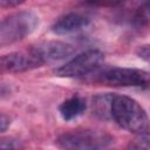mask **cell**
Here are the masks:
<instances>
[{
    "mask_svg": "<svg viewBox=\"0 0 150 150\" xmlns=\"http://www.w3.org/2000/svg\"><path fill=\"white\" fill-rule=\"evenodd\" d=\"M104 60V54L97 49L83 52L60 66L54 70V74L60 77H81L96 70Z\"/></svg>",
    "mask_w": 150,
    "mask_h": 150,
    "instance_id": "cell-5",
    "label": "cell"
},
{
    "mask_svg": "<svg viewBox=\"0 0 150 150\" xmlns=\"http://www.w3.org/2000/svg\"><path fill=\"white\" fill-rule=\"evenodd\" d=\"M26 0H0V6L2 7H15L23 4Z\"/></svg>",
    "mask_w": 150,
    "mask_h": 150,
    "instance_id": "cell-16",
    "label": "cell"
},
{
    "mask_svg": "<svg viewBox=\"0 0 150 150\" xmlns=\"http://www.w3.org/2000/svg\"><path fill=\"white\" fill-rule=\"evenodd\" d=\"M137 55L143 59L144 61L148 62L149 60V46L148 45H144V46H141L138 49H137Z\"/></svg>",
    "mask_w": 150,
    "mask_h": 150,
    "instance_id": "cell-15",
    "label": "cell"
},
{
    "mask_svg": "<svg viewBox=\"0 0 150 150\" xmlns=\"http://www.w3.org/2000/svg\"><path fill=\"white\" fill-rule=\"evenodd\" d=\"M150 144H149V132H144V134H139V137L136 138L135 141H132L129 144V148L131 149H149Z\"/></svg>",
    "mask_w": 150,
    "mask_h": 150,
    "instance_id": "cell-10",
    "label": "cell"
},
{
    "mask_svg": "<svg viewBox=\"0 0 150 150\" xmlns=\"http://www.w3.org/2000/svg\"><path fill=\"white\" fill-rule=\"evenodd\" d=\"M39 25V18L29 11L9 14L0 21V46L21 41L32 34Z\"/></svg>",
    "mask_w": 150,
    "mask_h": 150,
    "instance_id": "cell-2",
    "label": "cell"
},
{
    "mask_svg": "<svg viewBox=\"0 0 150 150\" xmlns=\"http://www.w3.org/2000/svg\"><path fill=\"white\" fill-rule=\"evenodd\" d=\"M21 143L14 138H0V149H18L21 148Z\"/></svg>",
    "mask_w": 150,
    "mask_h": 150,
    "instance_id": "cell-13",
    "label": "cell"
},
{
    "mask_svg": "<svg viewBox=\"0 0 150 150\" xmlns=\"http://www.w3.org/2000/svg\"><path fill=\"white\" fill-rule=\"evenodd\" d=\"M42 64V61L32 49L26 52H13L0 56V75L22 73L39 68Z\"/></svg>",
    "mask_w": 150,
    "mask_h": 150,
    "instance_id": "cell-6",
    "label": "cell"
},
{
    "mask_svg": "<svg viewBox=\"0 0 150 150\" xmlns=\"http://www.w3.org/2000/svg\"><path fill=\"white\" fill-rule=\"evenodd\" d=\"M12 123V120L11 117H8L7 115H4V114H0V132L2 131H6L9 125Z\"/></svg>",
    "mask_w": 150,
    "mask_h": 150,
    "instance_id": "cell-14",
    "label": "cell"
},
{
    "mask_svg": "<svg viewBox=\"0 0 150 150\" xmlns=\"http://www.w3.org/2000/svg\"><path fill=\"white\" fill-rule=\"evenodd\" d=\"M86 108H87L86 100L79 95H73L71 97L64 100L60 104L59 112L64 121H70V120L76 118L77 116L82 115L84 112Z\"/></svg>",
    "mask_w": 150,
    "mask_h": 150,
    "instance_id": "cell-9",
    "label": "cell"
},
{
    "mask_svg": "<svg viewBox=\"0 0 150 150\" xmlns=\"http://www.w3.org/2000/svg\"><path fill=\"white\" fill-rule=\"evenodd\" d=\"M114 138L107 132L98 130H73L60 135L56 144L63 149H102L112 144Z\"/></svg>",
    "mask_w": 150,
    "mask_h": 150,
    "instance_id": "cell-3",
    "label": "cell"
},
{
    "mask_svg": "<svg viewBox=\"0 0 150 150\" xmlns=\"http://www.w3.org/2000/svg\"><path fill=\"white\" fill-rule=\"evenodd\" d=\"M110 117L123 129L134 134L149 131V120L143 107L134 98L111 94Z\"/></svg>",
    "mask_w": 150,
    "mask_h": 150,
    "instance_id": "cell-1",
    "label": "cell"
},
{
    "mask_svg": "<svg viewBox=\"0 0 150 150\" xmlns=\"http://www.w3.org/2000/svg\"><path fill=\"white\" fill-rule=\"evenodd\" d=\"M30 49L38 55V57L42 61L43 64L64 60L70 55H73L75 52L71 45L55 40L39 42L35 46H33Z\"/></svg>",
    "mask_w": 150,
    "mask_h": 150,
    "instance_id": "cell-7",
    "label": "cell"
},
{
    "mask_svg": "<svg viewBox=\"0 0 150 150\" xmlns=\"http://www.w3.org/2000/svg\"><path fill=\"white\" fill-rule=\"evenodd\" d=\"M87 4L98 7H116L124 4L128 0H84Z\"/></svg>",
    "mask_w": 150,
    "mask_h": 150,
    "instance_id": "cell-11",
    "label": "cell"
},
{
    "mask_svg": "<svg viewBox=\"0 0 150 150\" xmlns=\"http://www.w3.org/2000/svg\"><path fill=\"white\" fill-rule=\"evenodd\" d=\"M89 23V18L80 13H68L59 18L52 26V30L55 34L64 35L77 32Z\"/></svg>",
    "mask_w": 150,
    "mask_h": 150,
    "instance_id": "cell-8",
    "label": "cell"
},
{
    "mask_svg": "<svg viewBox=\"0 0 150 150\" xmlns=\"http://www.w3.org/2000/svg\"><path fill=\"white\" fill-rule=\"evenodd\" d=\"M95 81L112 87H141L149 86V73L137 68L112 67L100 71Z\"/></svg>",
    "mask_w": 150,
    "mask_h": 150,
    "instance_id": "cell-4",
    "label": "cell"
},
{
    "mask_svg": "<svg viewBox=\"0 0 150 150\" xmlns=\"http://www.w3.org/2000/svg\"><path fill=\"white\" fill-rule=\"evenodd\" d=\"M148 19H149V13H148V2L145 1L144 5L138 9L137 14L135 15V22L138 26L142 25H146L148 23Z\"/></svg>",
    "mask_w": 150,
    "mask_h": 150,
    "instance_id": "cell-12",
    "label": "cell"
}]
</instances>
